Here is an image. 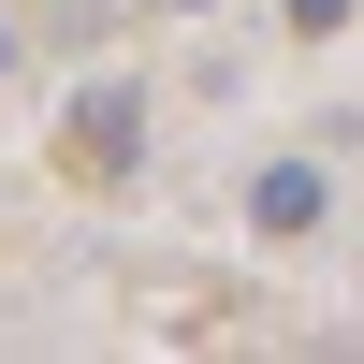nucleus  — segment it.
Listing matches in <instances>:
<instances>
[{"instance_id":"obj_3","label":"nucleus","mask_w":364,"mask_h":364,"mask_svg":"<svg viewBox=\"0 0 364 364\" xmlns=\"http://www.w3.org/2000/svg\"><path fill=\"white\" fill-rule=\"evenodd\" d=\"M291 29H306V44H321V29H350V0H291Z\"/></svg>"},{"instance_id":"obj_2","label":"nucleus","mask_w":364,"mask_h":364,"mask_svg":"<svg viewBox=\"0 0 364 364\" xmlns=\"http://www.w3.org/2000/svg\"><path fill=\"white\" fill-rule=\"evenodd\" d=\"M132 146H146V102H132V87H87V102H73V161L87 175H132Z\"/></svg>"},{"instance_id":"obj_4","label":"nucleus","mask_w":364,"mask_h":364,"mask_svg":"<svg viewBox=\"0 0 364 364\" xmlns=\"http://www.w3.org/2000/svg\"><path fill=\"white\" fill-rule=\"evenodd\" d=\"M175 15H204V0H175Z\"/></svg>"},{"instance_id":"obj_1","label":"nucleus","mask_w":364,"mask_h":364,"mask_svg":"<svg viewBox=\"0 0 364 364\" xmlns=\"http://www.w3.org/2000/svg\"><path fill=\"white\" fill-rule=\"evenodd\" d=\"M321 204H336V190H321L306 146H277V161L248 175V233H321Z\"/></svg>"}]
</instances>
